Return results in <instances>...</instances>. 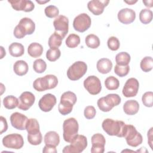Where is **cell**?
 Returning <instances> with one entry per match:
<instances>
[{"mask_svg":"<svg viewBox=\"0 0 153 153\" xmlns=\"http://www.w3.org/2000/svg\"><path fill=\"white\" fill-rule=\"evenodd\" d=\"M103 130L110 136L123 137L126 124L122 121H115L111 118L103 120L102 124Z\"/></svg>","mask_w":153,"mask_h":153,"instance_id":"6da1fadb","label":"cell"},{"mask_svg":"<svg viewBox=\"0 0 153 153\" xmlns=\"http://www.w3.org/2000/svg\"><path fill=\"white\" fill-rule=\"evenodd\" d=\"M35 29V24L33 21L28 17L22 18L19 24L15 27L13 33L17 39L24 38L26 35L32 34Z\"/></svg>","mask_w":153,"mask_h":153,"instance_id":"7a4b0ae2","label":"cell"},{"mask_svg":"<svg viewBox=\"0 0 153 153\" xmlns=\"http://www.w3.org/2000/svg\"><path fill=\"white\" fill-rule=\"evenodd\" d=\"M76 100V96L74 93L70 91L63 93L61 96L60 101L58 106L59 112L63 115L70 114Z\"/></svg>","mask_w":153,"mask_h":153,"instance_id":"3957f363","label":"cell"},{"mask_svg":"<svg viewBox=\"0 0 153 153\" xmlns=\"http://www.w3.org/2000/svg\"><path fill=\"white\" fill-rule=\"evenodd\" d=\"M58 84L57 78L51 74L36 78L33 83V87L38 91H44L55 88Z\"/></svg>","mask_w":153,"mask_h":153,"instance_id":"277c9868","label":"cell"},{"mask_svg":"<svg viewBox=\"0 0 153 153\" xmlns=\"http://www.w3.org/2000/svg\"><path fill=\"white\" fill-rule=\"evenodd\" d=\"M79 125L74 118H69L64 121L63 124V137L64 140L69 143L78 134Z\"/></svg>","mask_w":153,"mask_h":153,"instance_id":"5b68a950","label":"cell"},{"mask_svg":"<svg viewBox=\"0 0 153 153\" xmlns=\"http://www.w3.org/2000/svg\"><path fill=\"white\" fill-rule=\"evenodd\" d=\"M121 101V99L118 94L112 93L99 99L97 104L100 111L109 112L114 106L118 105Z\"/></svg>","mask_w":153,"mask_h":153,"instance_id":"8992f818","label":"cell"},{"mask_svg":"<svg viewBox=\"0 0 153 153\" xmlns=\"http://www.w3.org/2000/svg\"><path fill=\"white\" fill-rule=\"evenodd\" d=\"M127 143L132 147H137L142 143V136L139 133L135 127L131 124H126L124 137Z\"/></svg>","mask_w":153,"mask_h":153,"instance_id":"52a82bcc","label":"cell"},{"mask_svg":"<svg viewBox=\"0 0 153 153\" xmlns=\"http://www.w3.org/2000/svg\"><path fill=\"white\" fill-rule=\"evenodd\" d=\"M87 146V137L84 135L77 134L71 142L69 145L65 146L62 152L63 153H80L86 148Z\"/></svg>","mask_w":153,"mask_h":153,"instance_id":"ba28073f","label":"cell"},{"mask_svg":"<svg viewBox=\"0 0 153 153\" xmlns=\"http://www.w3.org/2000/svg\"><path fill=\"white\" fill-rule=\"evenodd\" d=\"M87 71V64L82 61L74 63L67 71V76L72 81H76L82 77Z\"/></svg>","mask_w":153,"mask_h":153,"instance_id":"9c48e42d","label":"cell"},{"mask_svg":"<svg viewBox=\"0 0 153 153\" xmlns=\"http://www.w3.org/2000/svg\"><path fill=\"white\" fill-rule=\"evenodd\" d=\"M2 144L7 148L19 149L23 147L24 140L21 134L18 133H12L3 137Z\"/></svg>","mask_w":153,"mask_h":153,"instance_id":"30bf717a","label":"cell"},{"mask_svg":"<svg viewBox=\"0 0 153 153\" xmlns=\"http://www.w3.org/2000/svg\"><path fill=\"white\" fill-rule=\"evenodd\" d=\"M91 20L86 13H81L75 17L73 22L74 29L79 32L86 31L91 26Z\"/></svg>","mask_w":153,"mask_h":153,"instance_id":"8fae6325","label":"cell"},{"mask_svg":"<svg viewBox=\"0 0 153 153\" xmlns=\"http://www.w3.org/2000/svg\"><path fill=\"white\" fill-rule=\"evenodd\" d=\"M84 87L92 95L99 94L102 90L100 81L94 75L89 76L84 81Z\"/></svg>","mask_w":153,"mask_h":153,"instance_id":"7c38bea8","label":"cell"},{"mask_svg":"<svg viewBox=\"0 0 153 153\" xmlns=\"http://www.w3.org/2000/svg\"><path fill=\"white\" fill-rule=\"evenodd\" d=\"M53 26L55 32L60 35L63 39L68 32L69 19L63 15H60L56 17L53 21Z\"/></svg>","mask_w":153,"mask_h":153,"instance_id":"4fadbf2b","label":"cell"},{"mask_svg":"<svg viewBox=\"0 0 153 153\" xmlns=\"http://www.w3.org/2000/svg\"><path fill=\"white\" fill-rule=\"evenodd\" d=\"M139 87V81L134 78H130L126 82L123 88V94L126 97H134L136 96Z\"/></svg>","mask_w":153,"mask_h":153,"instance_id":"5bb4252c","label":"cell"},{"mask_svg":"<svg viewBox=\"0 0 153 153\" xmlns=\"http://www.w3.org/2000/svg\"><path fill=\"white\" fill-rule=\"evenodd\" d=\"M35 97L34 94L30 91H24L22 93L19 98L18 108L23 110H28L34 103Z\"/></svg>","mask_w":153,"mask_h":153,"instance_id":"9a60e30c","label":"cell"},{"mask_svg":"<svg viewBox=\"0 0 153 153\" xmlns=\"http://www.w3.org/2000/svg\"><path fill=\"white\" fill-rule=\"evenodd\" d=\"M57 102L56 97L54 95L51 93L44 94L39 100L38 106L40 109L44 112L50 111Z\"/></svg>","mask_w":153,"mask_h":153,"instance_id":"2e32d148","label":"cell"},{"mask_svg":"<svg viewBox=\"0 0 153 153\" xmlns=\"http://www.w3.org/2000/svg\"><path fill=\"white\" fill-rule=\"evenodd\" d=\"M91 153H103L105 151V138L100 133H96L91 137Z\"/></svg>","mask_w":153,"mask_h":153,"instance_id":"e0dca14e","label":"cell"},{"mask_svg":"<svg viewBox=\"0 0 153 153\" xmlns=\"http://www.w3.org/2000/svg\"><path fill=\"white\" fill-rule=\"evenodd\" d=\"M8 2L16 11L30 12L35 8L33 2L30 0H8Z\"/></svg>","mask_w":153,"mask_h":153,"instance_id":"ac0fdd59","label":"cell"},{"mask_svg":"<svg viewBox=\"0 0 153 153\" xmlns=\"http://www.w3.org/2000/svg\"><path fill=\"white\" fill-rule=\"evenodd\" d=\"M10 122L12 126L16 129L23 130L26 129V126L28 118L25 115L19 112H14L10 116Z\"/></svg>","mask_w":153,"mask_h":153,"instance_id":"d6986e66","label":"cell"},{"mask_svg":"<svg viewBox=\"0 0 153 153\" xmlns=\"http://www.w3.org/2000/svg\"><path fill=\"white\" fill-rule=\"evenodd\" d=\"M109 2V1L108 0H93L88 2L87 8L94 15L99 16L103 13L105 7L108 5Z\"/></svg>","mask_w":153,"mask_h":153,"instance_id":"ffe728a7","label":"cell"},{"mask_svg":"<svg viewBox=\"0 0 153 153\" xmlns=\"http://www.w3.org/2000/svg\"><path fill=\"white\" fill-rule=\"evenodd\" d=\"M136 19L135 11L130 8H126L121 9L118 13V20L125 25L131 23Z\"/></svg>","mask_w":153,"mask_h":153,"instance_id":"44dd1931","label":"cell"},{"mask_svg":"<svg viewBox=\"0 0 153 153\" xmlns=\"http://www.w3.org/2000/svg\"><path fill=\"white\" fill-rule=\"evenodd\" d=\"M139 109V103L135 100H127L123 105V111L128 115H135L138 112Z\"/></svg>","mask_w":153,"mask_h":153,"instance_id":"7402d4cb","label":"cell"},{"mask_svg":"<svg viewBox=\"0 0 153 153\" xmlns=\"http://www.w3.org/2000/svg\"><path fill=\"white\" fill-rule=\"evenodd\" d=\"M96 68L100 73L106 74L111 71L112 68V63L109 59L102 58L97 61Z\"/></svg>","mask_w":153,"mask_h":153,"instance_id":"603a6c76","label":"cell"},{"mask_svg":"<svg viewBox=\"0 0 153 153\" xmlns=\"http://www.w3.org/2000/svg\"><path fill=\"white\" fill-rule=\"evenodd\" d=\"M44 140L45 145L56 147L60 143V137L57 132L50 131L45 134Z\"/></svg>","mask_w":153,"mask_h":153,"instance_id":"cb8c5ba5","label":"cell"},{"mask_svg":"<svg viewBox=\"0 0 153 153\" xmlns=\"http://www.w3.org/2000/svg\"><path fill=\"white\" fill-rule=\"evenodd\" d=\"M28 65L27 63L22 60L16 61L13 66V70L16 74L19 76H23L26 75L28 72Z\"/></svg>","mask_w":153,"mask_h":153,"instance_id":"d4e9b609","label":"cell"},{"mask_svg":"<svg viewBox=\"0 0 153 153\" xmlns=\"http://www.w3.org/2000/svg\"><path fill=\"white\" fill-rule=\"evenodd\" d=\"M27 53L32 57H38L41 56L43 53V47L38 42H32L28 46Z\"/></svg>","mask_w":153,"mask_h":153,"instance_id":"484cf974","label":"cell"},{"mask_svg":"<svg viewBox=\"0 0 153 153\" xmlns=\"http://www.w3.org/2000/svg\"><path fill=\"white\" fill-rule=\"evenodd\" d=\"M8 50L10 55L15 57H20L25 53L23 45L19 42H13L10 44L8 47Z\"/></svg>","mask_w":153,"mask_h":153,"instance_id":"4316f807","label":"cell"},{"mask_svg":"<svg viewBox=\"0 0 153 153\" xmlns=\"http://www.w3.org/2000/svg\"><path fill=\"white\" fill-rule=\"evenodd\" d=\"M26 130L28 134H36L39 133L40 131L39 125L37 120L35 118L28 119L26 126Z\"/></svg>","mask_w":153,"mask_h":153,"instance_id":"83f0119b","label":"cell"},{"mask_svg":"<svg viewBox=\"0 0 153 153\" xmlns=\"http://www.w3.org/2000/svg\"><path fill=\"white\" fill-rule=\"evenodd\" d=\"M19 99L12 95L7 96L3 99V105L6 109H13L19 105Z\"/></svg>","mask_w":153,"mask_h":153,"instance_id":"f1b7e54d","label":"cell"},{"mask_svg":"<svg viewBox=\"0 0 153 153\" xmlns=\"http://www.w3.org/2000/svg\"><path fill=\"white\" fill-rule=\"evenodd\" d=\"M130 56L127 52H121L115 56V62L117 65L120 66H127L130 62Z\"/></svg>","mask_w":153,"mask_h":153,"instance_id":"f546056e","label":"cell"},{"mask_svg":"<svg viewBox=\"0 0 153 153\" xmlns=\"http://www.w3.org/2000/svg\"><path fill=\"white\" fill-rule=\"evenodd\" d=\"M62 37L57 32H54L48 38V46L50 47V48H59L62 44Z\"/></svg>","mask_w":153,"mask_h":153,"instance_id":"4dcf8cb0","label":"cell"},{"mask_svg":"<svg viewBox=\"0 0 153 153\" xmlns=\"http://www.w3.org/2000/svg\"><path fill=\"white\" fill-rule=\"evenodd\" d=\"M85 42L86 45L90 48H97L100 45L99 37L94 34L88 35L85 39Z\"/></svg>","mask_w":153,"mask_h":153,"instance_id":"1f68e13d","label":"cell"},{"mask_svg":"<svg viewBox=\"0 0 153 153\" xmlns=\"http://www.w3.org/2000/svg\"><path fill=\"white\" fill-rule=\"evenodd\" d=\"M152 19V11L149 9L145 8L140 11L139 13V20L145 25L149 23Z\"/></svg>","mask_w":153,"mask_h":153,"instance_id":"d6a6232c","label":"cell"},{"mask_svg":"<svg viewBox=\"0 0 153 153\" xmlns=\"http://www.w3.org/2000/svg\"><path fill=\"white\" fill-rule=\"evenodd\" d=\"M65 43L69 48H75L80 44V38L76 34L71 33L66 39Z\"/></svg>","mask_w":153,"mask_h":153,"instance_id":"836d02e7","label":"cell"},{"mask_svg":"<svg viewBox=\"0 0 153 153\" xmlns=\"http://www.w3.org/2000/svg\"><path fill=\"white\" fill-rule=\"evenodd\" d=\"M105 85L108 90H115L118 88L120 86V82L115 76H110L105 79Z\"/></svg>","mask_w":153,"mask_h":153,"instance_id":"e575fe53","label":"cell"},{"mask_svg":"<svg viewBox=\"0 0 153 153\" xmlns=\"http://www.w3.org/2000/svg\"><path fill=\"white\" fill-rule=\"evenodd\" d=\"M141 69L145 72L151 71L153 67V60L150 56H146L143 57L140 63Z\"/></svg>","mask_w":153,"mask_h":153,"instance_id":"d590c367","label":"cell"},{"mask_svg":"<svg viewBox=\"0 0 153 153\" xmlns=\"http://www.w3.org/2000/svg\"><path fill=\"white\" fill-rule=\"evenodd\" d=\"M61 52L58 48H50L47 51L46 58L50 62H55L60 57Z\"/></svg>","mask_w":153,"mask_h":153,"instance_id":"8d00e7d4","label":"cell"},{"mask_svg":"<svg viewBox=\"0 0 153 153\" xmlns=\"http://www.w3.org/2000/svg\"><path fill=\"white\" fill-rule=\"evenodd\" d=\"M33 68L35 72H36V73L41 74L46 70L47 64L44 60L41 59H38L33 62Z\"/></svg>","mask_w":153,"mask_h":153,"instance_id":"74e56055","label":"cell"},{"mask_svg":"<svg viewBox=\"0 0 153 153\" xmlns=\"http://www.w3.org/2000/svg\"><path fill=\"white\" fill-rule=\"evenodd\" d=\"M45 14L49 18H54L59 16V10L58 8L53 5H50L45 7L44 10Z\"/></svg>","mask_w":153,"mask_h":153,"instance_id":"f35d334b","label":"cell"},{"mask_svg":"<svg viewBox=\"0 0 153 153\" xmlns=\"http://www.w3.org/2000/svg\"><path fill=\"white\" fill-rule=\"evenodd\" d=\"M27 140L29 143L32 145H38L42 140L41 133L39 131L36 134H28Z\"/></svg>","mask_w":153,"mask_h":153,"instance_id":"ab89813d","label":"cell"},{"mask_svg":"<svg viewBox=\"0 0 153 153\" xmlns=\"http://www.w3.org/2000/svg\"><path fill=\"white\" fill-rule=\"evenodd\" d=\"M130 71V67L128 65L127 66H120L116 65L114 68V72L116 75L120 77L126 76Z\"/></svg>","mask_w":153,"mask_h":153,"instance_id":"60d3db41","label":"cell"},{"mask_svg":"<svg viewBox=\"0 0 153 153\" xmlns=\"http://www.w3.org/2000/svg\"><path fill=\"white\" fill-rule=\"evenodd\" d=\"M143 104L146 107H152L153 105V93L147 91L145 93L142 97Z\"/></svg>","mask_w":153,"mask_h":153,"instance_id":"b9f144b4","label":"cell"},{"mask_svg":"<svg viewBox=\"0 0 153 153\" xmlns=\"http://www.w3.org/2000/svg\"><path fill=\"white\" fill-rule=\"evenodd\" d=\"M107 45L108 48L112 51H117L120 48V43L118 39L115 36H111L109 38Z\"/></svg>","mask_w":153,"mask_h":153,"instance_id":"7bdbcfd3","label":"cell"},{"mask_svg":"<svg viewBox=\"0 0 153 153\" xmlns=\"http://www.w3.org/2000/svg\"><path fill=\"white\" fill-rule=\"evenodd\" d=\"M96 114V111L94 107L93 106H86L84 109V117L88 120L93 119L95 117Z\"/></svg>","mask_w":153,"mask_h":153,"instance_id":"ee69618b","label":"cell"},{"mask_svg":"<svg viewBox=\"0 0 153 153\" xmlns=\"http://www.w3.org/2000/svg\"><path fill=\"white\" fill-rule=\"evenodd\" d=\"M1 120V132L0 134H2L4 132H5L7 130L8 128V124L6 119L2 117L1 116L0 117Z\"/></svg>","mask_w":153,"mask_h":153,"instance_id":"f6af8a7d","label":"cell"},{"mask_svg":"<svg viewBox=\"0 0 153 153\" xmlns=\"http://www.w3.org/2000/svg\"><path fill=\"white\" fill-rule=\"evenodd\" d=\"M42 152L44 153H56L57 149L56 146L45 145L42 149Z\"/></svg>","mask_w":153,"mask_h":153,"instance_id":"bcb514c9","label":"cell"},{"mask_svg":"<svg viewBox=\"0 0 153 153\" xmlns=\"http://www.w3.org/2000/svg\"><path fill=\"white\" fill-rule=\"evenodd\" d=\"M148 143L150 147L152 149V127L150 128L148 132Z\"/></svg>","mask_w":153,"mask_h":153,"instance_id":"7dc6e473","label":"cell"},{"mask_svg":"<svg viewBox=\"0 0 153 153\" xmlns=\"http://www.w3.org/2000/svg\"><path fill=\"white\" fill-rule=\"evenodd\" d=\"M152 0L151 1H143V3L147 7H152Z\"/></svg>","mask_w":153,"mask_h":153,"instance_id":"c3c4849f","label":"cell"},{"mask_svg":"<svg viewBox=\"0 0 153 153\" xmlns=\"http://www.w3.org/2000/svg\"><path fill=\"white\" fill-rule=\"evenodd\" d=\"M124 1V2H126V3H127V4H129V5H133V4H134V3L137 2V1Z\"/></svg>","mask_w":153,"mask_h":153,"instance_id":"681fc988","label":"cell"},{"mask_svg":"<svg viewBox=\"0 0 153 153\" xmlns=\"http://www.w3.org/2000/svg\"><path fill=\"white\" fill-rule=\"evenodd\" d=\"M36 2L39 3V4H44V3H46V2H49L50 1H49V0H48V1H38V0H36Z\"/></svg>","mask_w":153,"mask_h":153,"instance_id":"f907efd6","label":"cell"}]
</instances>
